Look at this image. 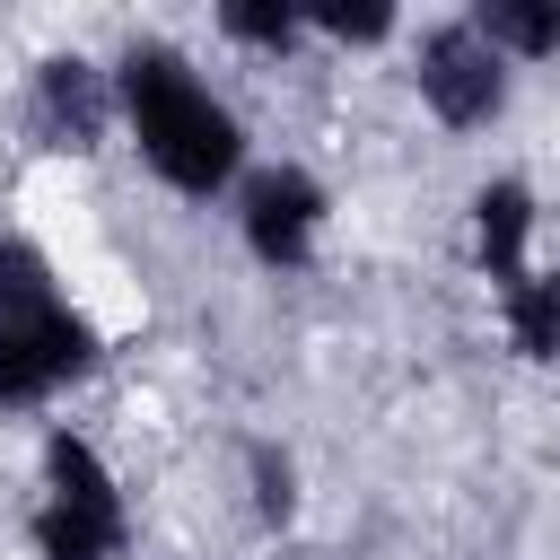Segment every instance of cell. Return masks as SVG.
<instances>
[{"mask_svg":"<svg viewBox=\"0 0 560 560\" xmlns=\"http://www.w3.org/2000/svg\"><path fill=\"white\" fill-rule=\"evenodd\" d=\"M245 464H254V508H262V525H289V516H298V464H289V446L254 438Z\"/></svg>","mask_w":560,"mask_h":560,"instance_id":"7c38bea8","label":"cell"},{"mask_svg":"<svg viewBox=\"0 0 560 560\" xmlns=\"http://www.w3.org/2000/svg\"><path fill=\"white\" fill-rule=\"evenodd\" d=\"M228 210H236V236H245V254H254L262 271H315L324 228H332V192H324L306 166H289V158L245 166V175L228 184Z\"/></svg>","mask_w":560,"mask_h":560,"instance_id":"5b68a950","label":"cell"},{"mask_svg":"<svg viewBox=\"0 0 560 560\" xmlns=\"http://www.w3.org/2000/svg\"><path fill=\"white\" fill-rule=\"evenodd\" d=\"M411 96L429 105L438 131H490L508 114V96H516V70L481 44L472 18H438L411 44Z\"/></svg>","mask_w":560,"mask_h":560,"instance_id":"277c9868","label":"cell"},{"mask_svg":"<svg viewBox=\"0 0 560 560\" xmlns=\"http://www.w3.org/2000/svg\"><path fill=\"white\" fill-rule=\"evenodd\" d=\"M96 324L35 236H0V411H35L96 368Z\"/></svg>","mask_w":560,"mask_h":560,"instance_id":"7a4b0ae2","label":"cell"},{"mask_svg":"<svg viewBox=\"0 0 560 560\" xmlns=\"http://www.w3.org/2000/svg\"><path fill=\"white\" fill-rule=\"evenodd\" d=\"M464 18L481 26V44H490L508 70H534V61L560 52V9H551V0H481V9H464Z\"/></svg>","mask_w":560,"mask_h":560,"instance_id":"ba28073f","label":"cell"},{"mask_svg":"<svg viewBox=\"0 0 560 560\" xmlns=\"http://www.w3.org/2000/svg\"><path fill=\"white\" fill-rule=\"evenodd\" d=\"M499 324H508V350L542 368V359L560 350V280H551V271H534V280L499 289Z\"/></svg>","mask_w":560,"mask_h":560,"instance_id":"9c48e42d","label":"cell"},{"mask_svg":"<svg viewBox=\"0 0 560 560\" xmlns=\"http://www.w3.org/2000/svg\"><path fill=\"white\" fill-rule=\"evenodd\" d=\"M298 26H306L315 44L359 52V44H394V35H402V9H394V0H298Z\"/></svg>","mask_w":560,"mask_h":560,"instance_id":"30bf717a","label":"cell"},{"mask_svg":"<svg viewBox=\"0 0 560 560\" xmlns=\"http://www.w3.org/2000/svg\"><path fill=\"white\" fill-rule=\"evenodd\" d=\"M105 79H114V131L140 149V166L184 201H228V184L254 166L236 105L158 35L122 44V61Z\"/></svg>","mask_w":560,"mask_h":560,"instance_id":"6da1fadb","label":"cell"},{"mask_svg":"<svg viewBox=\"0 0 560 560\" xmlns=\"http://www.w3.org/2000/svg\"><path fill=\"white\" fill-rule=\"evenodd\" d=\"M26 114H35L44 149H70V158L105 149V140H114V79H105V61H88V52H44V61H35V88H26Z\"/></svg>","mask_w":560,"mask_h":560,"instance_id":"8992f818","label":"cell"},{"mask_svg":"<svg viewBox=\"0 0 560 560\" xmlns=\"http://www.w3.org/2000/svg\"><path fill=\"white\" fill-rule=\"evenodd\" d=\"M26 542H35V560H131L122 472H114L79 429H52V438H44V481H35Z\"/></svg>","mask_w":560,"mask_h":560,"instance_id":"3957f363","label":"cell"},{"mask_svg":"<svg viewBox=\"0 0 560 560\" xmlns=\"http://www.w3.org/2000/svg\"><path fill=\"white\" fill-rule=\"evenodd\" d=\"M219 35L245 44V52H298L306 44L298 0H219Z\"/></svg>","mask_w":560,"mask_h":560,"instance_id":"8fae6325","label":"cell"},{"mask_svg":"<svg viewBox=\"0 0 560 560\" xmlns=\"http://www.w3.org/2000/svg\"><path fill=\"white\" fill-rule=\"evenodd\" d=\"M534 228H542V201H534L525 175H490V184L472 192V254H481V271H490V298L542 271V262H534Z\"/></svg>","mask_w":560,"mask_h":560,"instance_id":"52a82bcc","label":"cell"}]
</instances>
